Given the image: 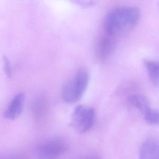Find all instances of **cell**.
<instances>
[{
	"label": "cell",
	"mask_w": 159,
	"mask_h": 159,
	"mask_svg": "<svg viewBox=\"0 0 159 159\" xmlns=\"http://www.w3.org/2000/svg\"><path fill=\"white\" fill-rule=\"evenodd\" d=\"M3 63H4V70L6 76L11 78L12 76V67L11 62L6 57H3Z\"/></svg>",
	"instance_id": "cell-12"
},
{
	"label": "cell",
	"mask_w": 159,
	"mask_h": 159,
	"mask_svg": "<svg viewBox=\"0 0 159 159\" xmlns=\"http://www.w3.org/2000/svg\"><path fill=\"white\" fill-rule=\"evenodd\" d=\"M145 121L150 125L159 126V110L152 107L143 115Z\"/></svg>",
	"instance_id": "cell-11"
},
{
	"label": "cell",
	"mask_w": 159,
	"mask_h": 159,
	"mask_svg": "<svg viewBox=\"0 0 159 159\" xmlns=\"http://www.w3.org/2000/svg\"><path fill=\"white\" fill-rule=\"evenodd\" d=\"M66 142L59 138L47 140L42 143L37 148V159H57L66 150Z\"/></svg>",
	"instance_id": "cell-4"
},
{
	"label": "cell",
	"mask_w": 159,
	"mask_h": 159,
	"mask_svg": "<svg viewBox=\"0 0 159 159\" xmlns=\"http://www.w3.org/2000/svg\"><path fill=\"white\" fill-rule=\"evenodd\" d=\"M95 111L93 107L78 106L73 111L71 119V126L79 133H84L93 125Z\"/></svg>",
	"instance_id": "cell-3"
},
{
	"label": "cell",
	"mask_w": 159,
	"mask_h": 159,
	"mask_svg": "<svg viewBox=\"0 0 159 159\" xmlns=\"http://www.w3.org/2000/svg\"><path fill=\"white\" fill-rule=\"evenodd\" d=\"M48 109V101L45 96H38L32 105V115L37 122H42L47 116Z\"/></svg>",
	"instance_id": "cell-8"
},
{
	"label": "cell",
	"mask_w": 159,
	"mask_h": 159,
	"mask_svg": "<svg viewBox=\"0 0 159 159\" xmlns=\"http://www.w3.org/2000/svg\"><path fill=\"white\" fill-rule=\"evenodd\" d=\"M139 159H159V141L153 138L145 140L140 146Z\"/></svg>",
	"instance_id": "cell-5"
},
{
	"label": "cell",
	"mask_w": 159,
	"mask_h": 159,
	"mask_svg": "<svg viewBox=\"0 0 159 159\" xmlns=\"http://www.w3.org/2000/svg\"><path fill=\"white\" fill-rule=\"evenodd\" d=\"M89 80V74L87 69L80 68L74 78L68 81L62 90V98L68 103L78 101L85 92Z\"/></svg>",
	"instance_id": "cell-2"
},
{
	"label": "cell",
	"mask_w": 159,
	"mask_h": 159,
	"mask_svg": "<svg viewBox=\"0 0 159 159\" xmlns=\"http://www.w3.org/2000/svg\"><path fill=\"white\" fill-rule=\"evenodd\" d=\"M140 9L134 6H120L111 9L103 22L104 33L117 39L129 33L137 24Z\"/></svg>",
	"instance_id": "cell-1"
},
{
	"label": "cell",
	"mask_w": 159,
	"mask_h": 159,
	"mask_svg": "<svg viewBox=\"0 0 159 159\" xmlns=\"http://www.w3.org/2000/svg\"><path fill=\"white\" fill-rule=\"evenodd\" d=\"M116 41V38L104 33L99 40L98 47V55L100 60H104L108 58L115 48Z\"/></svg>",
	"instance_id": "cell-7"
},
{
	"label": "cell",
	"mask_w": 159,
	"mask_h": 159,
	"mask_svg": "<svg viewBox=\"0 0 159 159\" xmlns=\"http://www.w3.org/2000/svg\"><path fill=\"white\" fill-rule=\"evenodd\" d=\"M75 2L83 7H89L93 6L96 4V1H75Z\"/></svg>",
	"instance_id": "cell-13"
},
{
	"label": "cell",
	"mask_w": 159,
	"mask_h": 159,
	"mask_svg": "<svg viewBox=\"0 0 159 159\" xmlns=\"http://www.w3.org/2000/svg\"><path fill=\"white\" fill-rule=\"evenodd\" d=\"M144 65L152 82L159 88V61L145 60Z\"/></svg>",
	"instance_id": "cell-9"
},
{
	"label": "cell",
	"mask_w": 159,
	"mask_h": 159,
	"mask_svg": "<svg viewBox=\"0 0 159 159\" xmlns=\"http://www.w3.org/2000/svg\"><path fill=\"white\" fill-rule=\"evenodd\" d=\"M129 102L135 108L144 115L150 108L148 101L141 94H132L129 98Z\"/></svg>",
	"instance_id": "cell-10"
},
{
	"label": "cell",
	"mask_w": 159,
	"mask_h": 159,
	"mask_svg": "<svg viewBox=\"0 0 159 159\" xmlns=\"http://www.w3.org/2000/svg\"><path fill=\"white\" fill-rule=\"evenodd\" d=\"M158 9H159V2H158Z\"/></svg>",
	"instance_id": "cell-15"
},
{
	"label": "cell",
	"mask_w": 159,
	"mask_h": 159,
	"mask_svg": "<svg viewBox=\"0 0 159 159\" xmlns=\"http://www.w3.org/2000/svg\"><path fill=\"white\" fill-rule=\"evenodd\" d=\"M81 159H101L100 157L99 156H98L97 155L95 154H89L88 155L85 157H84L83 158Z\"/></svg>",
	"instance_id": "cell-14"
},
{
	"label": "cell",
	"mask_w": 159,
	"mask_h": 159,
	"mask_svg": "<svg viewBox=\"0 0 159 159\" xmlns=\"http://www.w3.org/2000/svg\"><path fill=\"white\" fill-rule=\"evenodd\" d=\"M25 101V95L24 93H17L12 99L8 107L5 110L4 117L10 120H14L17 118L21 114Z\"/></svg>",
	"instance_id": "cell-6"
}]
</instances>
